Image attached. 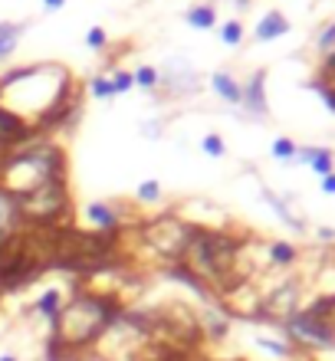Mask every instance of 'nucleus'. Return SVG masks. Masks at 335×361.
Segmentation results:
<instances>
[{
    "mask_svg": "<svg viewBox=\"0 0 335 361\" xmlns=\"http://www.w3.org/2000/svg\"><path fill=\"white\" fill-rule=\"evenodd\" d=\"M240 250H244V243L237 237H230L224 230H207V226L191 224V233H187V243H184V253L178 263L194 272L213 296H227L230 289L246 283L237 272Z\"/></svg>",
    "mask_w": 335,
    "mask_h": 361,
    "instance_id": "f257e3e1",
    "label": "nucleus"
},
{
    "mask_svg": "<svg viewBox=\"0 0 335 361\" xmlns=\"http://www.w3.org/2000/svg\"><path fill=\"white\" fill-rule=\"evenodd\" d=\"M122 312L125 305L115 292H76V299L66 302L60 316L49 322L53 338H60L73 355H82L122 318Z\"/></svg>",
    "mask_w": 335,
    "mask_h": 361,
    "instance_id": "f03ea898",
    "label": "nucleus"
},
{
    "mask_svg": "<svg viewBox=\"0 0 335 361\" xmlns=\"http://www.w3.org/2000/svg\"><path fill=\"white\" fill-rule=\"evenodd\" d=\"M49 180H66V158L56 145H33L10 158H0V187L14 197L30 194L33 187Z\"/></svg>",
    "mask_w": 335,
    "mask_h": 361,
    "instance_id": "7ed1b4c3",
    "label": "nucleus"
},
{
    "mask_svg": "<svg viewBox=\"0 0 335 361\" xmlns=\"http://www.w3.org/2000/svg\"><path fill=\"white\" fill-rule=\"evenodd\" d=\"M16 207L27 226H60L69 224L73 213V200H69V187L66 180H49L33 187L30 194L16 197Z\"/></svg>",
    "mask_w": 335,
    "mask_h": 361,
    "instance_id": "20e7f679",
    "label": "nucleus"
},
{
    "mask_svg": "<svg viewBox=\"0 0 335 361\" xmlns=\"http://www.w3.org/2000/svg\"><path fill=\"white\" fill-rule=\"evenodd\" d=\"M138 233H141V243L152 246L161 259L178 263L184 253V243H187V233H191V224L174 217V213H165V217H148L138 226Z\"/></svg>",
    "mask_w": 335,
    "mask_h": 361,
    "instance_id": "39448f33",
    "label": "nucleus"
},
{
    "mask_svg": "<svg viewBox=\"0 0 335 361\" xmlns=\"http://www.w3.org/2000/svg\"><path fill=\"white\" fill-rule=\"evenodd\" d=\"M286 331H290L292 338L305 342V345H335V335L329 329V322L322 316H316L312 309L296 312V316L286 318Z\"/></svg>",
    "mask_w": 335,
    "mask_h": 361,
    "instance_id": "423d86ee",
    "label": "nucleus"
},
{
    "mask_svg": "<svg viewBox=\"0 0 335 361\" xmlns=\"http://www.w3.org/2000/svg\"><path fill=\"white\" fill-rule=\"evenodd\" d=\"M296 299H299V286L296 283H283V286L270 292L266 299L259 302V316L263 318H286L296 316Z\"/></svg>",
    "mask_w": 335,
    "mask_h": 361,
    "instance_id": "0eeeda50",
    "label": "nucleus"
},
{
    "mask_svg": "<svg viewBox=\"0 0 335 361\" xmlns=\"http://www.w3.org/2000/svg\"><path fill=\"white\" fill-rule=\"evenodd\" d=\"M20 230H23V217H20V207H16V197L0 187V246L7 240H14Z\"/></svg>",
    "mask_w": 335,
    "mask_h": 361,
    "instance_id": "6e6552de",
    "label": "nucleus"
},
{
    "mask_svg": "<svg viewBox=\"0 0 335 361\" xmlns=\"http://www.w3.org/2000/svg\"><path fill=\"white\" fill-rule=\"evenodd\" d=\"M86 217L92 220V226L99 230V233H119L122 230V220H119V213L112 204H102V200H95L86 207Z\"/></svg>",
    "mask_w": 335,
    "mask_h": 361,
    "instance_id": "1a4fd4ad",
    "label": "nucleus"
},
{
    "mask_svg": "<svg viewBox=\"0 0 335 361\" xmlns=\"http://www.w3.org/2000/svg\"><path fill=\"white\" fill-rule=\"evenodd\" d=\"M283 33H290V20L279 14V10H270V14L257 23V40H259V43L276 40V36H283Z\"/></svg>",
    "mask_w": 335,
    "mask_h": 361,
    "instance_id": "9d476101",
    "label": "nucleus"
},
{
    "mask_svg": "<svg viewBox=\"0 0 335 361\" xmlns=\"http://www.w3.org/2000/svg\"><path fill=\"white\" fill-rule=\"evenodd\" d=\"M263 82H266V73H253L250 86L244 89V106L257 115H266V99H263Z\"/></svg>",
    "mask_w": 335,
    "mask_h": 361,
    "instance_id": "9b49d317",
    "label": "nucleus"
},
{
    "mask_svg": "<svg viewBox=\"0 0 335 361\" xmlns=\"http://www.w3.org/2000/svg\"><path fill=\"white\" fill-rule=\"evenodd\" d=\"M211 86L220 92L227 102H244V86H240V82H237L230 73H213L211 75Z\"/></svg>",
    "mask_w": 335,
    "mask_h": 361,
    "instance_id": "f8f14e48",
    "label": "nucleus"
},
{
    "mask_svg": "<svg viewBox=\"0 0 335 361\" xmlns=\"http://www.w3.org/2000/svg\"><path fill=\"white\" fill-rule=\"evenodd\" d=\"M168 276H171V279H178V283H184V286H191L200 296V299H211V296H213L211 289L204 286V283H200V279L191 270H187V266H181V263H171V266H168Z\"/></svg>",
    "mask_w": 335,
    "mask_h": 361,
    "instance_id": "ddd939ff",
    "label": "nucleus"
},
{
    "mask_svg": "<svg viewBox=\"0 0 335 361\" xmlns=\"http://www.w3.org/2000/svg\"><path fill=\"white\" fill-rule=\"evenodd\" d=\"M184 20H187L194 30H211L213 23H217V10L207 7V3H198V7H191V10L184 14Z\"/></svg>",
    "mask_w": 335,
    "mask_h": 361,
    "instance_id": "4468645a",
    "label": "nucleus"
},
{
    "mask_svg": "<svg viewBox=\"0 0 335 361\" xmlns=\"http://www.w3.org/2000/svg\"><path fill=\"white\" fill-rule=\"evenodd\" d=\"M60 309H62V296H60V289H46L43 296L36 299V312H43L49 322L60 316Z\"/></svg>",
    "mask_w": 335,
    "mask_h": 361,
    "instance_id": "2eb2a0df",
    "label": "nucleus"
},
{
    "mask_svg": "<svg viewBox=\"0 0 335 361\" xmlns=\"http://www.w3.org/2000/svg\"><path fill=\"white\" fill-rule=\"evenodd\" d=\"M309 165H312V171L316 174H332V151L329 148H309Z\"/></svg>",
    "mask_w": 335,
    "mask_h": 361,
    "instance_id": "dca6fc26",
    "label": "nucleus"
},
{
    "mask_svg": "<svg viewBox=\"0 0 335 361\" xmlns=\"http://www.w3.org/2000/svg\"><path fill=\"white\" fill-rule=\"evenodd\" d=\"M23 30L20 23H0V56L14 53L16 49V33Z\"/></svg>",
    "mask_w": 335,
    "mask_h": 361,
    "instance_id": "f3484780",
    "label": "nucleus"
},
{
    "mask_svg": "<svg viewBox=\"0 0 335 361\" xmlns=\"http://www.w3.org/2000/svg\"><path fill=\"white\" fill-rule=\"evenodd\" d=\"M270 259H273L276 266H290L292 259H296V246H290V243H273V246H270Z\"/></svg>",
    "mask_w": 335,
    "mask_h": 361,
    "instance_id": "a211bd4d",
    "label": "nucleus"
},
{
    "mask_svg": "<svg viewBox=\"0 0 335 361\" xmlns=\"http://www.w3.org/2000/svg\"><path fill=\"white\" fill-rule=\"evenodd\" d=\"M316 316H322L325 322H329V329H332V335H335V296H329V299H319L316 305H309Z\"/></svg>",
    "mask_w": 335,
    "mask_h": 361,
    "instance_id": "6ab92c4d",
    "label": "nucleus"
},
{
    "mask_svg": "<svg viewBox=\"0 0 335 361\" xmlns=\"http://www.w3.org/2000/svg\"><path fill=\"white\" fill-rule=\"evenodd\" d=\"M220 40H224L227 46H237L240 40H244V27H240L237 20H227V23L220 27Z\"/></svg>",
    "mask_w": 335,
    "mask_h": 361,
    "instance_id": "aec40b11",
    "label": "nucleus"
},
{
    "mask_svg": "<svg viewBox=\"0 0 335 361\" xmlns=\"http://www.w3.org/2000/svg\"><path fill=\"white\" fill-rule=\"evenodd\" d=\"M89 89H92V95H99V99H112V95H115V86H112L108 75H95L89 82Z\"/></svg>",
    "mask_w": 335,
    "mask_h": 361,
    "instance_id": "412c9836",
    "label": "nucleus"
},
{
    "mask_svg": "<svg viewBox=\"0 0 335 361\" xmlns=\"http://www.w3.org/2000/svg\"><path fill=\"white\" fill-rule=\"evenodd\" d=\"M135 86H141V89H154V86H158V73H154L152 66H138L135 69Z\"/></svg>",
    "mask_w": 335,
    "mask_h": 361,
    "instance_id": "4be33fe9",
    "label": "nucleus"
},
{
    "mask_svg": "<svg viewBox=\"0 0 335 361\" xmlns=\"http://www.w3.org/2000/svg\"><path fill=\"white\" fill-rule=\"evenodd\" d=\"M138 200H145V204L161 200V184H158V180H145V184L138 187Z\"/></svg>",
    "mask_w": 335,
    "mask_h": 361,
    "instance_id": "5701e85b",
    "label": "nucleus"
},
{
    "mask_svg": "<svg viewBox=\"0 0 335 361\" xmlns=\"http://www.w3.org/2000/svg\"><path fill=\"white\" fill-rule=\"evenodd\" d=\"M200 148L207 151L211 158H220V154L227 151V148H224V138H220V135H213V132H211V135H204V141H200Z\"/></svg>",
    "mask_w": 335,
    "mask_h": 361,
    "instance_id": "b1692460",
    "label": "nucleus"
},
{
    "mask_svg": "<svg viewBox=\"0 0 335 361\" xmlns=\"http://www.w3.org/2000/svg\"><path fill=\"white\" fill-rule=\"evenodd\" d=\"M273 154H276V158H296V145H292L290 138H276V141H273Z\"/></svg>",
    "mask_w": 335,
    "mask_h": 361,
    "instance_id": "393cba45",
    "label": "nucleus"
},
{
    "mask_svg": "<svg viewBox=\"0 0 335 361\" xmlns=\"http://www.w3.org/2000/svg\"><path fill=\"white\" fill-rule=\"evenodd\" d=\"M112 86H115V95H119V92H128L132 86H135V75L132 73H115L112 75Z\"/></svg>",
    "mask_w": 335,
    "mask_h": 361,
    "instance_id": "a878e982",
    "label": "nucleus"
},
{
    "mask_svg": "<svg viewBox=\"0 0 335 361\" xmlns=\"http://www.w3.org/2000/svg\"><path fill=\"white\" fill-rule=\"evenodd\" d=\"M86 43H89L92 49H102V46L108 43L106 30H102V27H92V30H89V36H86Z\"/></svg>",
    "mask_w": 335,
    "mask_h": 361,
    "instance_id": "bb28decb",
    "label": "nucleus"
},
{
    "mask_svg": "<svg viewBox=\"0 0 335 361\" xmlns=\"http://www.w3.org/2000/svg\"><path fill=\"white\" fill-rule=\"evenodd\" d=\"M259 348L273 351V355H279V358H286V355H290V348H286V345H279V342H273V338H259Z\"/></svg>",
    "mask_w": 335,
    "mask_h": 361,
    "instance_id": "cd10ccee",
    "label": "nucleus"
},
{
    "mask_svg": "<svg viewBox=\"0 0 335 361\" xmlns=\"http://www.w3.org/2000/svg\"><path fill=\"white\" fill-rule=\"evenodd\" d=\"M332 43H335V23H332V27H325V30H322V36H319V46H322V49H329Z\"/></svg>",
    "mask_w": 335,
    "mask_h": 361,
    "instance_id": "c85d7f7f",
    "label": "nucleus"
},
{
    "mask_svg": "<svg viewBox=\"0 0 335 361\" xmlns=\"http://www.w3.org/2000/svg\"><path fill=\"white\" fill-rule=\"evenodd\" d=\"M322 191H325V194H335V174H325V178H322Z\"/></svg>",
    "mask_w": 335,
    "mask_h": 361,
    "instance_id": "c756f323",
    "label": "nucleus"
},
{
    "mask_svg": "<svg viewBox=\"0 0 335 361\" xmlns=\"http://www.w3.org/2000/svg\"><path fill=\"white\" fill-rule=\"evenodd\" d=\"M43 3L49 10H62V7H66V0H43Z\"/></svg>",
    "mask_w": 335,
    "mask_h": 361,
    "instance_id": "7c9ffc66",
    "label": "nucleus"
},
{
    "mask_svg": "<svg viewBox=\"0 0 335 361\" xmlns=\"http://www.w3.org/2000/svg\"><path fill=\"white\" fill-rule=\"evenodd\" d=\"M0 361H16V358H14V355H3V358H0Z\"/></svg>",
    "mask_w": 335,
    "mask_h": 361,
    "instance_id": "2f4dec72",
    "label": "nucleus"
}]
</instances>
